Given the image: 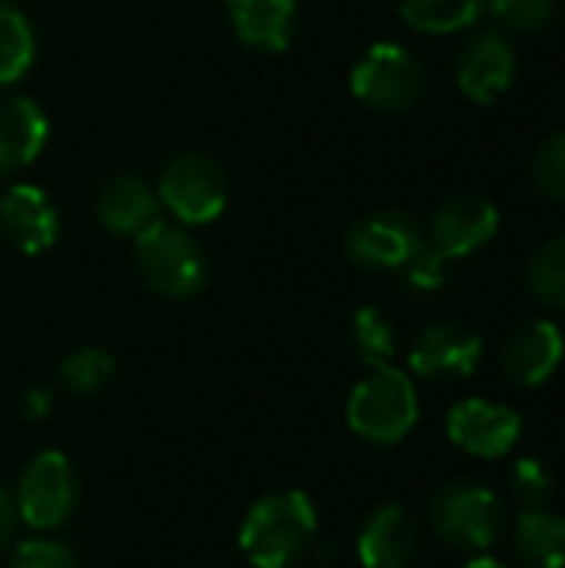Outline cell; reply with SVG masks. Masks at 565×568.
Listing matches in <instances>:
<instances>
[{
    "label": "cell",
    "mask_w": 565,
    "mask_h": 568,
    "mask_svg": "<svg viewBox=\"0 0 565 568\" xmlns=\"http://www.w3.org/2000/svg\"><path fill=\"white\" fill-rule=\"evenodd\" d=\"M316 546V509L300 489H276L253 503L240 549L256 568H293Z\"/></svg>",
    "instance_id": "1"
},
{
    "label": "cell",
    "mask_w": 565,
    "mask_h": 568,
    "mask_svg": "<svg viewBox=\"0 0 565 568\" xmlns=\"http://www.w3.org/2000/svg\"><path fill=\"white\" fill-rule=\"evenodd\" d=\"M133 240H137L133 253H137L140 276L153 293L167 300H193L206 286L210 280L206 253L180 223L153 220Z\"/></svg>",
    "instance_id": "2"
},
{
    "label": "cell",
    "mask_w": 565,
    "mask_h": 568,
    "mask_svg": "<svg viewBox=\"0 0 565 568\" xmlns=\"http://www.w3.org/2000/svg\"><path fill=\"white\" fill-rule=\"evenodd\" d=\"M430 523L450 549L486 556L506 529V509L493 489L456 479L433 496Z\"/></svg>",
    "instance_id": "3"
},
{
    "label": "cell",
    "mask_w": 565,
    "mask_h": 568,
    "mask_svg": "<svg viewBox=\"0 0 565 568\" xmlns=\"http://www.w3.org/2000/svg\"><path fill=\"white\" fill-rule=\"evenodd\" d=\"M420 416V399L413 379L396 366H373L370 376H363L350 396L346 419L350 429L370 443L393 446L400 443Z\"/></svg>",
    "instance_id": "4"
},
{
    "label": "cell",
    "mask_w": 565,
    "mask_h": 568,
    "mask_svg": "<svg viewBox=\"0 0 565 568\" xmlns=\"http://www.w3.org/2000/svg\"><path fill=\"white\" fill-rule=\"evenodd\" d=\"M350 87L376 113H406L426 93V70L403 43L380 40L356 60Z\"/></svg>",
    "instance_id": "5"
},
{
    "label": "cell",
    "mask_w": 565,
    "mask_h": 568,
    "mask_svg": "<svg viewBox=\"0 0 565 568\" xmlns=\"http://www.w3.org/2000/svg\"><path fill=\"white\" fill-rule=\"evenodd\" d=\"M226 173L206 153H180L173 156L157 183V200L170 210L180 226H203L213 223L226 210Z\"/></svg>",
    "instance_id": "6"
},
{
    "label": "cell",
    "mask_w": 565,
    "mask_h": 568,
    "mask_svg": "<svg viewBox=\"0 0 565 568\" xmlns=\"http://www.w3.org/2000/svg\"><path fill=\"white\" fill-rule=\"evenodd\" d=\"M77 503H80V476L63 453L47 449L33 456L20 473L13 506L17 516L33 529L63 526L77 513Z\"/></svg>",
    "instance_id": "7"
},
{
    "label": "cell",
    "mask_w": 565,
    "mask_h": 568,
    "mask_svg": "<svg viewBox=\"0 0 565 568\" xmlns=\"http://www.w3.org/2000/svg\"><path fill=\"white\" fill-rule=\"evenodd\" d=\"M496 230H500V210L490 196L456 193L433 213L423 240L436 256L450 263L483 250L496 236Z\"/></svg>",
    "instance_id": "8"
},
{
    "label": "cell",
    "mask_w": 565,
    "mask_h": 568,
    "mask_svg": "<svg viewBox=\"0 0 565 568\" xmlns=\"http://www.w3.org/2000/svg\"><path fill=\"white\" fill-rule=\"evenodd\" d=\"M423 230L403 210H376L353 223L346 253L363 270H403L423 250Z\"/></svg>",
    "instance_id": "9"
},
{
    "label": "cell",
    "mask_w": 565,
    "mask_h": 568,
    "mask_svg": "<svg viewBox=\"0 0 565 568\" xmlns=\"http://www.w3.org/2000/svg\"><path fill=\"white\" fill-rule=\"evenodd\" d=\"M516 77V47L503 30H476L456 53V83L476 103L500 100Z\"/></svg>",
    "instance_id": "10"
},
{
    "label": "cell",
    "mask_w": 565,
    "mask_h": 568,
    "mask_svg": "<svg viewBox=\"0 0 565 568\" xmlns=\"http://www.w3.org/2000/svg\"><path fill=\"white\" fill-rule=\"evenodd\" d=\"M446 433L463 453L480 459H500L516 446L523 419L513 406L493 399H463L460 406H453Z\"/></svg>",
    "instance_id": "11"
},
{
    "label": "cell",
    "mask_w": 565,
    "mask_h": 568,
    "mask_svg": "<svg viewBox=\"0 0 565 568\" xmlns=\"http://www.w3.org/2000/svg\"><path fill=\"white\" fill-rule=\"evenodd\" d=\"M480 359H483V339L460 323L426 326L410 349V366L423 379H436V383L473 376Z\"/></svg>",
    "instance_id": "12"
},
{
    "label": "cell",
    "mask_w": 565,
    "mask_h": 568,
    "mask_svg": "<svg viewBox=\"0 0 565 568\" xmlns=\"http://www.w3.org/2000/svg\"><path fill=\"white\" fill-rule=\"evenodd\" d=\"M565 356V339L556 323L549 320H526L519 323L500 349L503 376L516 386H539L546 383Z\"/></svg>",
    "instance_id": "13"
},
{
    "label": "cell",
    "mask_w": 565,
    "mask_h": 568,
    "mask_svg": "<svg viewBox=\"0 0 565 568\" xmlns=\"http://www.w3.org/2000/svg\"><path fill=\"white\" fill-rule=\"evenodd\" d=\"M0 230L27 256L50 250L60 236V213L53 200L30 183H13L0 196Z\"/></svg>",
    "instance_id": "14"
},
{
    "label": "cell",
    "mask_w": 565,
    "mask_h": 568,
    "mask_svg": "<svg viewBox=\"0 0 565 568\" xmlns=\"http://www.w3.org/2000/svg\"><path fill=\"white\" fill-rule=\"evenodd\" d=\"M420 523L403 506H380L360 532V559L366 568H410L420 556Z\"/></svg>",
    "instance_id": "15"
},
{
    "label": "cell",
    "mask_w": 565,
    "mask_h": 568,
    "mask_svg": "<svg viewBox=\"0 0 565 568\" xmlns=\"http://www.w3.org/2000/svg\"><path fill=\"white\" fill-rule=\"evenodd\" d=\"M97 220L117 236H137L160 220V200L137 173H113L97 190Z\"/></svg>",
    "instance_id": "16"
},
{
    "label": "cell",
    "mask_w": 565,
    "mask_h": 568,
    "mask_svg": "<svg viewBox=\"0 0 565 568\" xmlns=\"http://www.w3.org/2000/svg\"><path fill=\"white\" fill-rule=\"evenodd\" d=\"M50 123L30 97H0V176L27 170L47 146Z\"/></svg>",
    "instance_id": "17"
},
{
    "label": "cell",
    "mask_w": 565,
    "mask_h": 568,
    "mask_svg": "<svg viewBox=\"0 0 565 568\" xmlns=\"http://www.w3.org/2000/svg\"><path fill=\"white\" fill-rule=\"evenodd\" d=\"M233 33L263 53L290 47L296 30V0H226Z\"/></svg>",
    "instance_id": "18"
},
{
    "label": "cell",
    "mask_w": 565,
    "mask_h": 568,
    "mask_svg": "<svg viewBox=\"0 0 565 568\" xmlns=\"http://www.w3.org/2000/svg\"><path fill=\"white\" fill-rule=\"evenodd\" d=\"M513 552L526 568H565V519L526 509L513 529Z\"/></svg>",
    "instance_id": "19"
},
{
    "label": "cell",
    "mask_w": 565,
    "mask_h": 568,
    "mask_svg": "<svg viewBox=\"0 0 565 568\" xmlns=\"http://www.w3.org/2000/svg\"><path fill=\"white\" fill-rule=\"evenodd\" d=\"M486 0H400V17L423 33H456L473 27Z\"/></svg>",
    "instance_id": "20"
},
{
    "label": "cell",
    "mask_w": 565,
    "mask_h": 568,
    "mask_svg": "<svg viewBox=\"0 0 565 568\" xmlns=\"http://www.w3.org/2000/svg\"><path fill=\"white\" fill-rule=\"evenodd\" d=\"M37 53L33 27L13 0H0V87L20 80Z\"/></svg>",
    "instance_id": "21"
},
{
    "label": "cell",
    "mask_w": 565,
    "mask_h": 568,
    "mask_svg": "<svg viewBox=\"0 0 565 568\" xmlns=\"http://www.w3.org/2000/svg\"><path fill=\"white\" fill-rule=\"evenodd\" d=\"M526 286L536 303L565 310V230L533 253L526 266Z\"/></svg>",
    "instance_id": "22"
},
{
    "label": "cell",
    "mask_w": 565,
    "mask_h": 568,
    "mask_svg": "<svg viewBox=\"0 0 565 568\" xmlns=\"http://www.w3.org/2000/svg\"><path fill=\"white\" fill-rule=\"evenodd\" d=\"M117 373V363L107 349L100 346H80L73 353H67L57 366V379L67 393L73 396H93L103 386H110Z\"/></svg>",
    "instance_id": "23"
},
{
    "label": "cell",
    "mask_w": 565,
    "mask_h": 568,
    "mask_svg": "<svg viewBox=\"0 0 565 568\" xmlns=\"http://www.w3.org/2000/svg\"><path fill=\"white\" fill-rule=\"evenodd\" d=\"M350 343L370 366H386L396 356V326L376 306H363L350 323Z\"/></svg>",
    "instance_id": "24"
},
{
    "label": "cell",
    "mask_w": 565,
    "mask_h": 568,
    "mask_svg": "<svg viewBox=\"0 0 565 568\" xmlns=\"http://www.w3.org/2000/svg\"><path fill=\"white\" fill-rule=\"evenodd\" d=\"M486 10L503 30L523 37L543 33L556 20V0H486Z\"/></svg>",
    "instance_id": "25"
},
{
    "label": "cell",
    "mask_w": 565,
    "mask_h": 568,
    "mask_svg": "<svg viewBox=\"0 0 565 568\" xmlns=\"http://www.w3.org/2000/svg\"><path fill=\"white\" fill-rule=\"evenodd\" d=\"M529 180L543 196L565 203V130L536 146L529 160Z\"/></svg>",
    "instance_id": "26"
},
{
    "label": "cell",
    "mask_w": 565,
    "mask_h": 568,
    "mask_svg": "<svg viewBox=\"0 0 565 568\" xmlns=\"http://www.w3.org/2000/svg\"><path fill=\"white\" fill-rule=\"evenodd\" d=\"M509 489L523 509H546V503L556 493V476L543 459H519L509 473Z\"/></svg>",
    "instance_id": "27"
},
{
    "label": "cell",
    "mask_w": 565,
    "mask_h": 568,
    "mask_svg": "<svg viewBox=\"0 0 565 568\" xmlns=\"http://www.w3.org/2000/svg\"><path fill=\"white\" fill-rule=\"evenodd\" d=\"M7 568H83L80 559L63 546V542H50V539H30L20 542L10 556Z\"/></svg>",
    "instance_id": "28"
},
{
    "label": "cell",
    "mask_w": 565,
    "mask_h": 568,
    "mask_svg": "<svg viewBox=\"0 0 565 568\" xmlns=\"http://www.w3.org/2000/svg\"><path fill=\"white\" fill-rule=\"evenodd\" d=\"M403 280H406V286L416 290V293H436V290L446 283V260L436 256V253L423 243V250L403 266Z\"/></svg>",
    "instance_id": "29"
},
{
    "label": "cell",
    "mask_w": 565,
    "mask_h": 568,
    "mask_svg": "<svg viewBox=\"0 0 565 568\" xmlns=\"http://www.w3.org/2000/svg\"><path fill=\"white\" fill-rule=\"evenodd\" d=\"M53 406V393L47 386H30L23 396H20V413L23 419H43Z\"/></svg>",
    "instance_id": "30"
},
{
    "label": "cell",
    "mask_w": 565,
    "mask_h": 568,
    "mask_svg": "<svg viewBox=\"0 0 565 568\" xmlns=\"http://www.w3.org/2000/svg\"><path fill=\"white\" fill-rule=\"evenodd\" d=\"M17 523H20V516H17L13 499L7 493H0V552L10 549V542L17 536Z\"/></svg>",
    "instance_id": "31"
},
{
    "label": "cell",
    "mask_w": 565,
    "mask_h": 568,
    "mask_svg": "<svg viewBox=\"0 0 565 568\" xmlns=\"http://www.w3.org/2000/svg\"><path fill=\"white\" fill-rule=\"evenodd\" d=\"M466 568H506L500 559H490V556H476V559H470Z\"/></svg>",
    "instance_id": "32"
},
{
    "label": "cell",
    "mask_w": 565,
    "mask_h": 568,
    "mask_svg": "<svg viewBox=\"0 0 565 568\" xmlns=\"http://www.w3.org/2000/svg\"><path fill=\"white\" fill-rule=\"evenodd\" d=\"M316 568H326V566H316Z\"/></svg>",
    "instance_id": "33"
}]
</instances>
